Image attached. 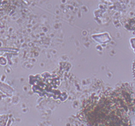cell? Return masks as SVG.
Instances as JSON below:
<instances>
[{"label":"cell","mask_w":135,"mask_h":126,"mask_svg":"<svg viewBox=\"0 0 135 126\" xmlns=\"http://www.w3.org/2000/svg\"><path fill=\"white\" fill-rule=\"evenodd\" d=\"M82 116L90 126H119L122 110L115 94H92L83 103Z\"/></svg>","instance_id":"1"},{"label":"cell","mask_w":135,"mask_h":126,"mask_svg":"<svg viewBox=\"0 0 135 126\" xmlns=\"http://www.w3.org/2000/svg\"><path fill=\"white\" fill-rule=\"evenodd\" d=\"M133 72H134V76L135 77V62L134 64V66H133Z\"/></svg>","instance_id":"2"}]
</instances>
